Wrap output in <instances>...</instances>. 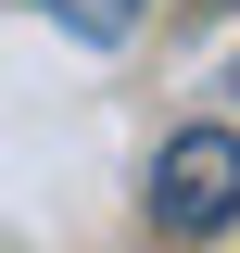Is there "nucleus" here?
<instances>
[{
    "instance_id": "obj_1",
    "label": "nucleus",
    "mask_w": 240,
    "mask_h": 253,
    "mask_svg": "<svg viewBox=\"0 0 240 253\" xmlns=\"http://www.w3.org/2000/svg\"><path fill=\"white\" fill-rule=\"evenodd\" d=\"M152 228L164 241H228L240 228V126H177L152 152Z\"/></svg>"
},
{
    "instance_id": "obj_2",
    "label": "nucleus",
    "mask_w": 240,
    "mask_h": 253,
    "mask_svg": "<svg viewBox=\"0 0 240 253\" xmlns=\"http://www.w3.org/2000/svg\"><path fill=\"white\" fill-rule=\"evenodd\" d=\"M38 13H51L63 38H89V51H126V38H139V13H152V0H38Z\"/></svg>"
}]
</instances>
